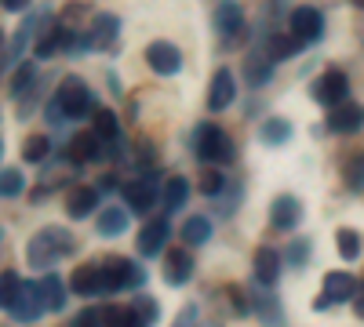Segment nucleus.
Here are the masks:
<instances>
[{
  "label": "nucleus",
  "instance_id": "f257e3e1",
  "mask_svg": "<svg viewBox=\"0 0 364 327\" xmlns=\"http://www.w3.org/2000/svg\"><path fill=\"white\" fill-rule=\"evenodd\" d=\"M70 251H73V233L63 229V226H44L37 236H29V244H26V258H29L33 270L63 262Z\"/></svg>",
  "mask_w": 364,
  "mask_h": 327
},
{
  "label": "nucleus",
  "instance_id": "f03ea898",
  "mask_svg": "<svg viewBox=\"0 0 364 327\" xmlns=\"http://www.w3.org/2000/svg\"><path fill=\"white\" fill-rule=\"evenodd\" d=\"M4 313L15 320H37L44 313V299H41V284H26L22 277H15L11 270L4 273Z\"/></svg>",
  "mask_w": 364,
  "mask_h": 327
},
{
  "label": "nucleus",
  "instance_id": "7ed1b4c3",
  "mask_svg": "<svg viewBox=\"0 0 364 327\" xmlns=\"http://www.w3.org/2000/svg\"><path fill=\"white\" fill-rule=\"evenodd\" d=\"M55 102H58V109H63V116H70V121H80V116H95V99H91L87 84H84L80 77H66L63 84H58Z\"/></svg>",
  "mask_w": 364,
  "mask_h": 327
},
{
  "label": "nucleus",
  "instance_id": "20e7f679",
  "mask_svg": "<svg viewBox=\"0 0 364 327\" xmlns=\"http://www.w3.org/2000/svg\"><path fill=\"white\" fill-rule=\"evenodd\" d=\"M197 157L211 167H219V164H230L237 157V150L219 124H200L197 128Z\"/></svg>",
  "mask_w": 364,
  "mask_h": 327
},
{
  "label": "nucleus",
  "instance_id": "39448f33",
  "mask_svg": "<svg viewBox=\"0 0 364 327\" xmlns=\"http://www.w3.org/2000/svg\"><path fill=\"white\" fill-rule=\"evenodd\" d=\"M142 284V270L124 258H106L102 262V291L113 294V291H132Z\"/></svg>",
  "mask_w": 364,
  "mask_h": 327
},
{
  "label": "nucleus",
  "instance_id": "423d86ee",
  "mask_svg": "<svg viewBox=\"0 0 364 327\" xmlns=\"http://www.w3.org/2000/svg\"><path fill=\"white\" fill-rule=\"evenodd\" d=\"M346 95H350V84H346V73H343V70H324V73L314 80V99H317L321 106H328V109L343 106Z\"/></svg>",
  "mask_w": 364,
  "mask_h": 327
},
{
  "label": "nucleus",
  "instance_id": "0eeeda50",
  "mask_svg": "<svg viewBox=\"0 0 364 327\" xmlns=\"http://www.w3.org/2000/svg\"><path fill=\"white\" fill-rule=\"evenodd\" d=\"M288 26H291V37H295L299 44H314V40L324 33V15H321L317 8H310V4H302V8L291 11Z\"/></svg>",
  "mask_w": 364,
  "mask_h": 327
},
{
  "label": "nucleus",
  "instance_id": "6e6552de",
  "mask_svg": "<svg viewBox=\"0 0 364 327\" xmlns=\"http://www.w3.org/2000/svg\"><path fill=\"white\" fill-rule=\"evenodd\" d=\"M357 280L350 277V273H328L324 277V294L317 299V309H328V306H339V302H350V299H357Z\"/></svg>",
  "mask_w": 364,
  "mask_h": 327
},
{
  "label": "nucleus",
  "instance_id": "1a4fd4ad",
  "mask_svg": "<svg viewBox=\"0 0 364 327\" xmlns=\"http://www.w3.org/2000/svg\"><path fill=\"white\" fill-rule=\"evenodd\" d=\"M146 62H149V70H154V73L171 77V73L182 70V55H178L175 44H168V40H154V44L146 48Z\"/></svg>",
  "mask_w": 364,
  "mask_h": 327
},
{
  "label": "nucleus",
  "instance_id": "9d476101",
  "mask_svg": "<svg viewBox=\"0 0 364 327\" xmlns=\"http://www.w3.org/2000/svg\"><path fill=\"white\" fill-rule=\"evenodd\" d=\"M168 236H171L168 218H154V222H149V226L139 233V255H146V258L161 255V251H164V244H168Z\"/></svg>",
  "mask_w": 364,
  "mask_h": 327
},
{
  "label": "nucleus",
  "instance_id": "9b49d317",
  "mask_svg": "<svg viewBox=\"0 0 364 327\" xmlns=\"http://www.w3.org/2000/svg\"><path fill=\"white\" fill-rule=\"evenodd\" d=\"M299 218H302V207H299V200L291 196V193H281L277 200H273V207H269V222H273V229H295L299 226Z\"/></svg>",
  "mask_w": 364,
  "mask_h": 327
},
{
  "label": "nucleus",
  "instance_id": "f8f14e48",
  "mask_svg": "<svg viewBox=\"0 0 364 327\" xmlns=\"http://www.w3.org/2000/svg\"><path fill=\"white\" fill-rule=\"evenodd\" d=\"M233 95H237L233 73H230V70H219L215 77H211V87H208V109H211V113L226 109V106L233 102Z\"/></svg>",
  "mask_w": 364,
  "mask_h": 327
},
{
  "label": "nucleus",
  "instance_id": "ddd939ff",
  "mask_svg": "<svg viewBox=\"0 0 364 327\" xmlns=\"http://www.w3.org/2000/svg\"><path fill=\"white\" fill-rule=\"evenodd\" d=\"M364 124V109L357 106V102H343V106H336L328 113V128L331 131H343V135H350V131H357Z\"/></svg>",
  "mask_w": 364,
  "mask_h": 327
},
{
  "label": "nucleus",
  "instance_id": "4468645a",
  "mask_svg": "<svg viewBox=\"0 0 364 327\" xmlns=\"http://www.w3.org/2000/svg\"><path fill=\"white\" fill-rule=\"evenodd\" d=\"M252 265H255V280H259L262 287L277 284V277H281V255L273 251V248H259L255 258H252Z\"/></svg>",
  "mask_w": 364,
  "mask_h": 327
},
{
  "label": "nucleus",
  "instance_id": "2eb2a0df",
  "mask_svg": "<svg viewBox=\"0 0 364 327\" xmlns=\"http://www.w3.org/2000/svg\"><path fill=\"white\" fill-rule=\"evenodd\" d=\"M117 33H120V18L117 15H99L91 22V33H87V44L91 48H113L117 44Z\"/></svg>",
  "mask_w": 364,
  "mask_h": 327
},
{
  "label": "nucleus",
  "instance_id": "dca6fc26",
  "mask_svg": "<svg viewBox=\"0 0 364 327\" xmlns=\"http://www.w3.org/2000/svg\"><path fill=\"white\" fill-rule=\"evenodd\" d=\"M164 277H168V284H186V280L193 277V258H190L186 248L168 251V258H164Z\"/></svg>",
  "mask_w": 364,
  "mask_h": 327
},
{
  "label": "nucleus",
  "instance_id": "f3484780",
  "mask_svg": "<svg viewBox=\"0 0 364 327\" xmlns=\"http://www.w3.org/2000/svg\"><path fill=\"white\" fill-rule=\"evenodd\" d=\"M70 287L73 294H99L102 291V265H80V270L70 277Z\"/></svg>",
  "mask_w": 364,
  "mask_h": 327
},
{
  "label": "nucleus",
  "instance_id": "a211bd4d",
  "mask_svg": "<svg viewBox=\"0 0 364 327\" xmlns=\"http://www.w3.org/2000/svg\"><path fill=\"white\" fill-rule=\"evenodd\" d=\"M240 26H245V15H240V8L233 4V0H223L219 11H215V29H219L226 40H233V37L240 33Z\"/></svg>",
  "mask_w": 364,
  "mask_h": 327
},
{
  "label": "nucleus",
  "instance_id": "6ab92c4d",
  "mask_svg": "<svg viewBox=\"0 0 364 327\" xmlns=\"http://www.w3.org/2000/svg\"><path fill=\"white\" fill-rule=\"evenodd\" d=\"M41 22H44V18H29V22H22V26H18V33H15V37L4 44V66H8V70H11V66L18 62V58H22V51H26V40L33 37V29H37Z\"/></svg>",
  "mask_w": 364,
  "mask_h": 327
},
{
  "label": "nucleus",
  "instance_id": "aec40b11",
  "mask_svg": "<svg viewBox=\"0 0 364 327\" xmlns=\"http://www.w3.org/2000/svg\"><path fill=\"white\" fill-rule=\"evenodd\" d=\"M99 157V135L95 131H77L70 142V160L73 164H87Z\"/></svg>",
  "mask_w": 364,
  "mask_h": 327
},
{
  "label": "nucleus",
  "instance_id": "412c9836",
  "mask_svg": "<svg viewBox=\"0 0 364 327\" xmlns=\"http://www.w3.org/2000/svg\"><path fill=\"white\" fill-rule=\"evenodd\" d=\"M66 291H70V287H66V280H63V277H55V273H51V277H44V280H41V299H44V309H48V313H58V309H63V306H66Z\"/></svg>",
  "mask_w": 364,
  "mask_h": 327
},
{
  "label": "nucleus",
  "instance_id": "4be33fe9",
  "mask_svg": "<svg viewBox=\"0 0 364 327\" xmlns=\"http://www.w3.org/2000/svg\"><path fill=\"white\" fill-rule=\"evenodd\" d=\"M95 204H99V193L95 189H91V186H77L66 196V211H70V218H84V215L95 211Z\"/></svg>",
  "mask_w": 364,
  "mask_h": 327
},
{
  "label": "nucleus",
  "instance_id": "5701e85b",
  "mask_svg": "<svg viewBox=\"0 0 364 327\" xmlns=\"http://www.w3.org/2000/svg\"><path fill=\"white\" fill-rule=\"evenodd\" d=\"M124 196H128V204H132V211H149V207H154V200H157V186L154 182H149V178H146V182H128L124 186Z\"/></svg>",
  "mask_w": 364,
  "mask_h": 327
},
{
  "label": "nucleus",
  "instance_id": "b1692460",
  "mask_svg": "<svg viewBox=\"0 0 364 327\" xmlns=\"http://www.w3.org/2000/svg\"><path fill=\"white\" fill-rule=\"evenodd\" d=\"M124 229H128V211H124V207H102L99 233H102V236H120Z\"/></svg>",
  "mask_w": 364,
  "mask_h": 327
},
{
  "label": "nucleus",
  "instance_id": "393cba45",
  "mask_svg": "<svg viewBox=\"0 0 364 327\" xmlns=\"http://www.w3.org/2000/svg\"><path fill=\"white\" fill-rule=\"evenodd\" d=\"M259 138H262L266 145H284V142L291 138V124L281 121V116H269V121L259 128Z\"/></svg>",
  "mask_w": 364,
  "mask_h": 327
},
{
  "label": "nucleus",
  "instance_id": "a878e982",
  "mask_svg": "<svg viewBox=\"0 0 364 327\" xmlns=\"http://www.w3.org/2000/svg\"><path fill=\"white\" fill-rule=\"evenodd\" d=\"M186 196H190V182H186V178H168V182H164V207H168V211H178V207L182 204H186Z\"/></svg>",
  "mask_w": 364,
  "mask_h": 327
},
{
  "label": "nucleus",
  "instance_id": "bb28decb",
  "mask_svg": "<svg viewBox=\"0 0 364 327\" xmlns=\"http://www.w3.org/2000/svg\"><path fill=\"white\" fill-rule=\"evenodd\" d=\"M211 236V222L204 218V215H193L186 226H182V240H186L190 248H197V244H204Z\"/></svg>",
  "mask_w": 364,
  "mask_h": 327
},
{
  "label": "nucleus",
  "instance_id": "cd10ccee",
  "mask_svg": "<svg viewBox=\"0 0 364 327\" xmlns=\"http://www.w3.org/2000/svg\"><path fill=\"white\" fill-rule=\"evenodd\" d=\"M245 73H248V84H255V87L266 84L269 80V55H259V51L248 55L245 58Z\"/></svg>",
  "mask_w": 364,
  "mask_h": 327
},
{
  "label": "nucleus",
  "instance_id": "c85d7f7f",
  "mask_svg": "<svg viewBox=\"0 0 364 327\" xmlns=\"http://www.w3.org/2000/svg\"><path fill=\"white\" fill-rule=\"evenodd\" d=\"M299 48H302V44H299L291 33H288V37H284V33L269 37V62H284V58H291Z\"/></svg>",
  "mask_w": 364,
  "mask_h": 327
},
{
  "label": "nucleus",
  "instance_id": "c756f323",
  "mask_svg": "<svg viewBox=\"0 0 364 327\" xmlns=\"http://www.w3.org/2000/svg\"><path fill=\"white\" fill-rule=\"evenodd\" d=\"M48 153H51V142H48L44 135L26 138V145H22V160H29V164H41Z\"/></svg>",
  "mask_w": 364,
  "mask_h": 327
},
{
  "label": "nucleus",
  "instance_id": "7c9ffc66",
  "mask_svg": "<svg viewBox=\"0 0 364 327\" xmlns=\"http://www.w3.org/2000/svg\"><path fill=\"white\" fill-rule=\"evenodd\" d=\"M22 189H26V182H22V171L4 167V178H0V193H4V200H15Z\"/></svg>",
  "mask_w": 364,
  "mask_h": 327
},
{
  "label": "nucleus",
  "instance_id": "2f4dec72",
  "mask_svg": "<svg viewBox=\"0 0 364 327\" xmlns=\"http://www.w3.org/2000/svg\"><path fill=\"white\" fill-rule=\"evenodd\" d=\"M336 240H339V251H343V258H357L360 255V236H357V229H339L336 233Z\"/></svg>",
  "mask_w": 364,
  "mask_h": 327
},
{
  "label": "nucleus",
  "instance_id": "473e14b6",
  "mask_svg": "<svg viewBox=\"0 0 364 327\" xmlns=\"http://www.w3.org/2000/svg\"><path fill=\"white\" fill-rule=\"evenodd\" d=\"M223 186H226V178H223L219 167H208V171L200 174V193H204V196H219Z\"/></svg>",
  "mask_w": 364,
  "mask_h": 327
},
{
  "label": "nucleus",
  "instance_id": "72a5a7b5",
  "mask_svg": "<svg viewBox=\"0 0 364 327\" xmlns=\"http://www.w3.org/2000/svg\"><path fill=\"white\" fill-rule=\"evenodd\" d=\"M91 121H95V135L99 138H117V116L109 109H95Z\"/></svg>",
  "mask_w": 364,
  "mask_h": 327
},
{
  "label": "nucleus",
  "instance_id": "f704fd0d",
  "mask_svg": "<svg viewBox=\"0 0 364 327\" xmlns=\"http://www.w3.org/2000/svg\"><path fill=\"white\" fill-rule=\"evenodd\" d=\"M33 77H37V70H33V66H18V70H15V77H11V95H15V99H22V95L29 92V84H33Z\"/></svg>",
  "mask_w": 364,
  "mask_h": 327
},
{
  "label": "nucleus",
  "instance_id": "c9c22d12",
  "mask_svg": "<svg viewBox=\"0 0 364 327\" xmlns=\"http://www.w3.org/2000/svg\"><path fill=\"white\" fill-rule=\"evenodd\" d=\"M73 327H106V309H84V313H77Z\"/></svg>",
  "mask_w": 364,
  "mask_h": 327
},
{
  "label": "nucleus",
  "instance_id": "e433bc0d",
  "mask_svg": "<svg viewBox=\"0 0 364 327\" xmlns=\"http://www.w3.org/2000/svg\"><path fill=\"white\" fill-rule=\"evenodd\" d=\"M288 255H291L295 265H302V262H306V255H310V244H306V240H295V244L288 248Z\"/></svg>",
  "mask_w": 364,
  "mask_h": 327
},
{
  "label": "nucleus",
  "instance_id": "4c0bfd02",
  "mask_svg": "<svg viewBox=\"0 0 364 327\" xmlns=\"http://www.w3.org/2000/svg\"><path fill=\"white\" fill-rule=\"evenodd\" d=\"M175 327H197V309L193 306H186L178 313V320H175Z\"/></svg>",
  "mask_w": 364,
  "mask_h": 327
},
{
  "label": "nucleus",
  "instance_id": "58836bf2",
  "mask_svg": "<svg viewBox=\"0 0 364 327\" xmlns=\"http://www.w3.org/2000/svg\"><path fill=\"white\" fill-rule=\"evenodd\" d=\"M4 8H8V11H26L29 0H4Z\"/></svg>",
  "mask_w": 364,
  "mask_h": 327
},
{
  "label": "nucleus",
  "instance_id": "ea45409f",
  "mask_svg": "<svg viewBox=\"0 0 364 327\" xmlns=\"http://www.w3.org/2000/svg\"><path fill=\"white\" fill-rule=\"evenodd\" d=\"M353 306H357V316L364 320V284L357 287V299H353Z\"/></svg>",
  "mask_w": 364,
  "mask_h": 327
},
{
  "label": "nucleus",
  "instance_id": "a19ab883",
  "mask_svg": "<svg viewBox=\"0 0 364 327\" xmlns=\"http://www.w3.org/2000/svg\"><path fill=\"white\" fill-rule=\"evenodd\" d=\"M353 4H360V8H364V0H353Z\"/></svg>",
  "mask_w": 364,
  "mask_h": 327
}]
</instances>
